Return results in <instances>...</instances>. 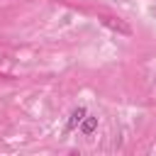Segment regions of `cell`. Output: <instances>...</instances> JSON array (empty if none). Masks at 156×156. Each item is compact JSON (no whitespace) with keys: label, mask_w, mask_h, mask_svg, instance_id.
<instances>
[{"label":"cell","mask_w":156,"mask_h":156,"mask_svg":"<svg viewBox=\"0 0 156 156\" xmlns=\"http://www.w3.org/2000/svg\"><path fill=\"white\" fill-rule=\"evenodd\" d=\"M102 24H105V27H110L112 32H117V34H124V37H129V34H132V27H129L127 22H122V20H115V17H102Z\"/></svg>","instance_id":"1"},{"label":"cell","mask_w":156,"mask_h":156,"mask_svg":"<svg viewBox=\"0 0 156 156\" xmlns=\"http://www.w3.org/2000/svg\"><path fill=\"white\" fill-rule=\"evenodd\" d=\"M85 115H88V112H85V107H76V110L71 112V117H68V122H66V129H63V132H66V134H68V132H73V129L83 122V117H85Z\"/></svg>","instance_id":"2"},{"label":"cell","mask_w":156,"mask_h":156,"mask_svg":"<svg viewBox=\"0 0 156 156\" xmlns=\"http://www.w3.org/2000/svg\"><path fill=\"white\" fill-rule=\"evenodd\" d=\"M98 129V117H90V115H85L83 117V122H80V132L88 136V134H93Z\"/></svg>","instance_id":"3"}]
</instances>
